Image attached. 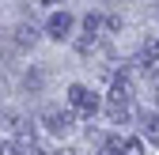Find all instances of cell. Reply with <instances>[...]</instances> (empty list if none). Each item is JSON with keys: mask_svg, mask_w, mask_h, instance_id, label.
I'll use <instances>...</instances> for the list:
<instances>
[{"mask_svg": "<svg viewBox=\"0 0 159 155\" xmlns=\"http://www.w3.org/2000/svg\"><path fill=\"white\" fill-rule=\"evenodd\" d=\"M129 113H133V87H129V80L121 76V80H114V87L106 95V117L114 125H121Z\"/></svg>", "mask_w": 159, "mask_h": 155, "instance_id": "cell-1", "label": "cell"}, {"mask_svg": "<svg viewBox=\"0 0 159 155\" xmlns=\"http://www.w3.org/2000/svg\"><path fill=\"white\" fill-rule=\"evenodd\" d=\"M68 106L80 113V117H95L102 102H98V95H95L91 87H84V83H72V87H68Z\"/></svg>", "mask_w": 159, "mask_h": 155, "instance_id": "cell-2", "label": "cell"}, {"mask_svg": "<svg viewBox=\"0 0 159 155\" xmlns=\"http://www.w3.org/2000/svg\"><path fill=\"white\" fill-rule=\"evenodd\" d=\"M72 121H76V110H72V106H68V110H49V113H46V129L57 132V136H65V132L72 129Z\"/></svg>", "mask_w": 159, "mask_h": 155, "instance_id": "cell-3", "label": "cell"}, {"mask_svg": "<svg viewBox=\"0 0 159 155\" xmlns=\"http://www.w3.org/2000/svg\"><path fill=\"white\" fill-rule=\"evenodd\" d=\"M46 30H49L53 42H65L68 30H72V15H68V11H53V15H49V23H46Z\"/></svg>", "mask_w": 159, "mask_h": 155, "instance_id": "cell-4", "label": "cell"}, {"mask_svg": "<svg viewBox=\"0 0 159 155\" xmlns=\"http://www.w3.org/2000/svg\"><path fill=\"white\" fill-rule=\"evenodd\" d=\"M140 68H144L148 76H159V42H148V46L140 49Z\"/></svg>", "mask_w": 159, "mask_h": 155, "instance_id": "cell-5", "label": "cell"}, {"mask_svg": "<svg viewBox=\"0 0 159 155\" xmlns=\"http://www.w3.org/2000/svg\"><path fill=\"white\" fill-rule=\"evenodd\" d=\"M110 148H114L117 155H144L140 140H121V136H114V140H110Z\"/></svg>", "mask_w": 159, "mask_h": 155, "instance_id": "cell-6", "label": "cell"}, {"mask_svg": "<svg viewBox=\"0 0 159 155\" xmlns=\"http://www.w3.org/2000/svg\"><path fill=\"white\" fill-rule=\"evenodd\" d=\"M144 136L159 140V113H144Z\"/></svg>", "mask_w": 159, "mask_h": 155, "instance_id": "cell-7", "label": "cell"}, {"mask_svg": "<svg viewBox=\"0 0 159 155\" xmlns=\"http://www.w3.org/2000/svg\"><path fill=\"white\" fill-rule=\"evenodd\" d=\"M15 38H19V46H30V42H34V38H38V30H34V23H30V27L23 23V27H19V30H15Z\"/></svg>", "mask_w": 159, "mask_h": 155, "instance_id": "cell-8", "label": "cell"}, {"mask_svg": "<svg viewBox=\"0 0 159 155\" xmlns=\"http://www.w3.org/2000/svg\"><path fill=\"white\" fill-rule=\"evenodd\" d=\"M98 27H102V19H98V15L91 11V15L84 19V30H87V34H98Z\"/></svg>", "mask_w": 159, "mask_h": 155, "instance_id": "cell-9", "label": "cell"}, {"mask_svg": "<svg viewBox=\"0 0 159 155\" xmlns=\"http://www.w3.org/2000/svg\"><path fill=\"white\" fill-rule=\"evenodd\" d=\"M49 155H76L72 148H57V151H49Z\"/></svg>", "mask_w": 159, "mask_h": 155, "instance_id": "cell-10", "label": "cell"}, {"mask_svg": "<svg viewBox=\"0 0 159 155\" xmlns=\"http://www.w3.org/2000/svg\"><path fill=\"white\" fill-rule=\"evenodd\" d=\"M98 155H117V151H114V148H102V151H98Z\"/></svg>", "mask_w": 159, "mask_h": 155, "instance_id": "cell-11", "label": "cell"}, {"mask_svg": "<svg viewBox=\"0 0 159 155\" xmlns=\"http://www.w3.org/2000/svg\"><path fill=\"white\" fill-rule=\"evenodd\" d=\"M42 4H57V0H42Z\"/></svg>", "mask_w": 159, "mask_h": 155, "instance_id": "cell-12", "label": "cell"}, {"mask_svg": "<svg viewBox=\"0 0 159 155\" xmlns=\"http://www.w3.org/2000/svg\"><path fill=\"white\" fill-rule=\"evenodd\" d=\"M155 102H159V95H155Z\"/></svg>", "mask_w": 159, "mask_h": 155, "instance_id": "cell-13", "label": "cell"}]
</instances>
